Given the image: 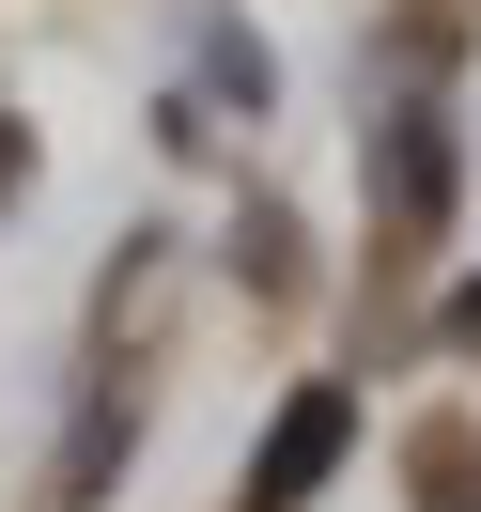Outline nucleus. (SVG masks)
<instances>
[{
	"mask_svg": "<svg viewBox=\"0 0 481 512\" xmlns=\"http://www.w3.org/2000/svg\"><path fill=\"white\" fill-rule=\"evenodd\" d=\"M404 466H419V512H481V435H466V419H435Z\"/></svg>",
	"mask_w": 481,
	"mask_h": 512,
	"instance_id": "nucleus-6",
	"label": "nucleus"
},
{
	"mask_svg": "<svg viewBox=\"0 0 481 512\" xmlns=\"http://www.w3.org/2000/svg\"><path fill=\"white\" fill-rule=\"evenodd\" d=\"M32 187V125H16V109H0V202Z\"/></svg>",
	"mask_w": 481,
	"mask_h": 512,
	"instance_id": "nucleus-7",
	"label": "nucleus"
},
{
	"mask_svg": "<svg viewBox=\"0 0 481 512\" xmlns=\"http://www.w3.org/2000/svg\"><path fill=\"white\" fill-rule=\"evenodd\" d=\"M450 342H481V280H466V295H450Z\"/></svg>",
	"mask_w": 481,
	"mask_h": 512,
	"instance_id": "nucleus-8",
	"label": "nucleus"
},
{
	"mask_svg": "<svg viewBox=\"0 0 481 512\" xmlns=\"http://www.w3.org/2000/svg\"><path fill=\"white\" fill-rule=\"evenodd\" d=\"M187 63H202V94H218V109H249V125L280 109V63H264V32H233V16H202V32H187Z\"/></svg>",
	"mask_w": 481,
	"mask_h": 512,
	"instance_id": "nucleus-4",
	"label": "nucleus"
},
{
	"mask_svg": "<svg viewBox=\"0 0 481 512\" xmlns=\"http://www.w3.org/2000/svg\"><path fill=\"white\" fill-rule=\"evenodd\" d=\"M125 450H140V388H109V373H94V404H78V435H63V481H47V497H63V512H94Z\"/></svg>",
	"mask_w": 481,
	"mask_h": 512,
	"instance_id": "nucleus-3",
	"label": "nucleus"
},
{
	"mask_svg": "<svg viewBox=\"0 0 481 512\" xmlns=\"http://www.w3.org/2000/svg\"><path fill=\"white\" fill-rule=\"evenodd\" d=\"M357 171H373V264L388 280H419V264L450 249V187H466V156H450V109H373L357 125Z\"/></svg>",
	"mask_w": 481,
	"mask_h": 512,
	"instance_id": "nucleus-1",
	"label": "nucleus"
},
{
	"mask_svg": "<svg viewBox=\"0 0 481 512\" xmlns=\"http://www.w3.org/2000/svg\"><path fill=\"white\" fill-rule=\"evenodd\" d=\"M233 264H249V295H311V249H295L280 202H249V218H233Z\"/></svg>",
	"mask_w": 481,
	"mask_h": 512,
	"instance_id": "nucleus-5",
	"label": "nucleus"
},
{
	"mask_svg": "<svg viewBox=\"0 0 481 512\" xmlns=\"http://www.w3.org/2000/svg\"><path fill=\"white\" fill-rule=\"evenodd\" d=\"M342 450H357V388L342 373H311L280 419L249 435V466H233V512H311L326 481H342Z\"/></svg>",
	"mask_w": 481,
	"mask_h": 512,
	"instance_id": "nucleus-2",
	"label": "nucleus"
}]
</instances>
